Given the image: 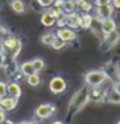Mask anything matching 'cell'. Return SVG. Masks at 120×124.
I'll list each match as a JSON object with an SVG mask.
<instances>
[{"label": "cell", "instance_id": "1", "mask_svg": "<svg viewBox=\"0 0 120 124\" xmlns=\"http://www.w3.org/2000/svg\"><path fill=\"white\" fill-rule=\"evenodd\" d=\"M88 101H90V92H88V86L86 85L73 95L70 102H69V110H73L74 113L79 111L81 109H83L88 104Z\"/></svg>", "mask_w": 120, "mask_h": 124}, {"label": "cell", "instance_id": "2", "mask_svg": "<svg viewBox=\"0 0 120 124\" xmlns=\"http://www.w3.org/2000/svg\"><path fill=\"white\" fill-rule=\"evenodd\" d=\"M1 50L5 54H9L10 58L14 60L22 50V41L18 37H15V36L9 35L1 40Z\"/></svg>", "mask_w": 120, "mask_h": 124}, {"label": "cell", "instance_id": "3", "mask_svg": "<svg viewBox=\"0 0 120 124\" xmlns=\"http://www.w3.org/2000/svg\"><path fill=\"white\" fill-rule=\"evenodd\" d=\"M106 79H107V77H106L102 69H92L84 74V83L88 87L102 86L106 82Z\"/></svg>", "mask_w": 120, "mask_h": 124}, {"label": "cell", "instance_id": "4", "mask_svg": "<svg viewBox=\"0 0 120 124\" xmlns=\"http://www.w3.org/2000/svg\"><path fill=\"white\" fill-rule=\"evenodd\" d=\"M49 88L50 91L54 93V95H60V93H64L68 88V83L67 81L64 79L63 77L60 76H55L50 79V83H49Z\"/></svg>", "mask_w": 120, "mask_h": 124}, {"label": "cell", "instance_id": "5", "mask_svg": "<svg viewBox=\"0 0 120 124\" xmlns=\"http://www.w3.org/2000/svg\"><path fill=\"white\" fill-rule=\"evenodd\" d=\"M55 111H56V108L52 104H41L37 108L35 109V116L40 119V120H45V119H49L50 116H52Z\"/></svg>", "mask_w": 120, "mask_h": 124}, {"label": "cell", "instance_id": "6", "mask_svg": "<svg viewBox=\"0 0 120 124\" xmlns=\"http://www.w3.org/2000/svg\"><path fill=\"white\" fill-rule=\"evenodd\" d=\"M102 70L106 74V77H107V79H110L112 83H114V82H116L118 79H120V68L118 65V63L107 62L102 67Z\"/></svg>", "mask_w": 120, "mask_h": 124}, {"label": "cell", "instance_id": "7", "mask_svg": "<svg viewBox=\"0 0 120 124\" xmlns=\"http://www.w3.org/2000/svg\"><path fill=\"white\" fill-rule=\"evenodd\" d=\"M55 33L59 39H61L63 41H65L67 44L69 42H74V41L78 39V35H77V31L70 28V27H61V28H58L55 31Z\"/></svg>", "mask_w": 120, "mask_h": 124}, {"label": "cell", "instance_id": "8", "mask_svg": "<svg viewBox=\"0 0 120 124\" xmlns=\"http://www.w3.org/2000/svg\"><path fill=\"white\" fill-rule=\"evenodd\" d=\"M120 41V32L116 31H112L107 35H104V40H102V46L101 49L102 50H109L114 47L115 45H118V42Z\"/></svg>", "mask_w": 120, "mask_h": 124}, {"label": "cell", "instance_id": "9", "mask_svg": "<svg viewBox=\"0 0 120 124\" xmlns=\"http://www.w3.org/2000/svg\"><path fill=\"white\" fill-rule=\"evenodd\" d=\"M95 16H97L101 19H105V18H111L115 13V8L109 4V5H100V7H95L93 9Z\"/></svg>", "mask_w": 120, "mask_h": 124}, {"label": "cell", "instance_id": "10", "mask_svg": "<svg viewBox=\"0 0 120 124\" xmlns=\"http://www.w3.org/2000/svg\"><path fill=\"white\" fill-rule=\"evenodd\" d=\"M67 26L73 30L81 28V14L78 12H73L67 14Z\"/></svg>", "mask_w": 120, "mask_h": 124}, {"label": "cell", "instance_id": "11", "mask_svg": "<svg viewBox=\"0 0 120 124\" xmlns=\"http://www.w3.org/2000/svg\"><path fill=\"white\" fill-rule=\"evenodd\" d=\"M18 101L19 99H15V97H12V96H4V97L0 99V105L7 110V111H10V110H14L18 105Z\"/></svg>", "mask_w": 120, "mask_h": 124}, {"label": "cell", "instance_id": "12", "mask_svg": "<svg viewBox=\"0 0 120 124\" xmlns=\"http://www.w3.org/2000/svg\"><path fill=\"white\" fill-rule=\"evenodd\" d=\"M101 28H102V33L104 35H107L112 31H116L118 28V24L115 19L111 18H105V19H101Z\"/></svg>", "mask_w": 120, "mask_h": 124}, {"label": "cell", "instance_id": "13", "mask_svg": "<svg viewBox=\"0 0 120 124\" xmlns=\"http://www.w3.org/2000/svg\"><path fill=\"white\" fill-rule=\"evenodd\" d=\"M9 7L17 14H24L27 10V7L23 0H9Z\"/></svg>", "mask_w": 120, "mask_h": 124}, {"label": "cell", "instance_id": "14", "mask_svg": "<svg viewBox=\"0 0 120 124\" xmlns=\"http://www.w3.org/2000/svg\"><path fill=\"white\" fill-rule=\"evenodd\" d=\"M8 95L15 99H19L22 96V88L17 81H12L8 83Z\"/></svg>", "mask_w": 120, "mask_h": 124}, {"label": "cell", "instance_id": "15", "mask_svg": "<svg viewBox=\"0 0 120 124\" xmlns=\"http://www.w3.org/2000/svg\"><path fill=\"white\" fill-rule=\"evenodd\" d=\"M77 1V10L82 13H92L95 9L93 3L90 0H75Z\"/></svg>", "mask_w": 120, "mask_h": 124}, {"label": "cell", "instance_id": "16", "mask_svg": "<svg viewBox=\"0 0 120 124\" xmlns=\"http://www.w3.org/2000/svg\"><path fill=\"white\" fill-rule=\"evenodd\" d=\"M41 23L45 27H52L56 23V18H55L49 10H46L41 14Z\"/></svg>", "mask_w": 120, "mask_h": 124}, {"label": "cell", "instance_id": "17", "mask_svg": "<svg viewBox=\"0 0 120 124\" xmlns=\"http://www.w3.org/2000/svg\"><path fill=\"white\" fill-rule=\"evenodd\" d=\"M101 86H98V87H90L88 88V92H90V100H92V101H96V102H98V101H101L102 100V97H104V92L101 91V88H100Z\"/></svg>", "mask_w": 120, "mask_h": 124}, {"label": "cell", "instance_id": "18", "mask_svg": "<svg viewBox=\"0 0 120 124\" xmlns=\"http://www.w3.org/2000/svg\"><path fill=\"white\" fill-rule=\"evenodd\" d=\"M92 22H93V16H92V13H82L81 14V28L90 30Z\"/></svg>", "mask_w": 120, "mask_h": 124}, {"label": "cell", "instance_id": "19", "mask_svg": "<svg viewBox=\"0 0 120 124\" xmlns=\"http://www.w3.org/2000/svg\"><path fill=\"white\" fill-rule=\"evenodd\" d=\"M19 72L22 73L24 77H28L31 74H33L35 72V68H33V64H32V62H23L21 65H19Z\"/></svg>", "mask_w": 120, "mask_h": 124}, {"label": "cell", "instance_id": "20", "mask_svg": "<svg viewBox=\"0 0 120 124\" xmlns=\"http://www.w3.org/2000/svg\"><path fill=\"white\" fill-rule=\"evenodd\" d=\"M56 37H58V36H56V33H55V31H50V32H45V33L41 36L40 41L44 45H46V46H51Z\"/></svg>", "mask_w": 120, "mask_h": 124}, {"label": "cell", "instance_id": "21", "mask_svg": "<svg viewBox=\"0 0 120 124\" xmlns=\"http://www.w3.org/2000/svg\"><path fill=\"white\" fill-rule=\"evenodd\" d=\"M61 9H63V12L65 13V14L77 12V1L75 0H64Z\"/></svg>", "mask_w": 120, "mask_h": 124}, {"label": "cell", "instance_id": "22", "mask_svg": "<svg viewBox=\"0 0 120 124\" xmlns=\"http://www.w3.org/2000/svg\"><path fill=\"white\" fill-rule=\"evenodd\" d=\"M32 64H33V68H35V72L36 73H41L45 68H46V63L42 58H33L32 59Z\"/></svg>", "mask_w": 120, "mask_h": 124}, {"label": "cell", "instance_id": "23", "mask_svg": "<svg viewBox=\"0 0 120 124\" xmlns=\"http://www.w3.org/2000/svg\"><path fill=\"white\" fill-rule=\"evenodd\" d=\"M106 96H107V101H109V102L116 104V105L120 104V92H118L116 90L111 88L107 93H106Z\"/></svg>", "mask_w": 120, "mask_h": 124}, {"label": "cell", "instance_id": "24", "mask_svg": "<svg viewBox=\"0 0 120 124\" xmlns=\"http://www.w3.org/2000/svg\"><path fill=\"white\" fill-rule=\"evenodd\" d=\"M91 30L95 35H104L102 28H101V18H98L97 16H93V22L91 24Z\"/></svg>", "mask_w": 120, "mask_h": 124}, {"label": "cell", "instance_id": "25", "mask_svg": "<svg viewBox=\"0 0 120 124\" xmlns=\"http://www.w3.org/2000/svg\"><path fill=\"white\" fill-rule=\"evenodd\" d=\"M26 78H27V83H28L31 87H37L41 83V78H40L38 73H33V74H31V76L26 77Z\"/></svg>", "mask_w": 120, "mask_h": 124}, {"label": "cell", "instance_id": "26", "mask_svg": "<svg viewBox=\"0 0 120 124\" xmlns=\"http://www.w3.org/2000/svg\"><path fill=\"white\" fill-rule=\"evenodd\" d=\"M65 46H67V42H65V41H63L61 39H59V37L55 39V41H54L52 45H51V47L54 50H61V49H64Z\"/></svg>", "mask_w": 120, "mask_h": 124}, {"label": "cell", "instance_id": "27", "mask_svg": "<svg viewBox=\"0 0 120 124\" xmlns=\"http://www.w3.org/2000/svg\"><path fill=\"white\" fill-rule=\"evenodd\" d=\"M49 12L51 13V14H52L55 18H56V19H58V18H60L61 16L65 14V13L63 12V9H61V8H58V7H54V5H52L51 8H49Z\"/></svg>", "mask_w": 120, "mask_h": 124}, {"label": "cell", "instance_id": "28", "mask_svg": "<svg viewBox=\"0 0 120 124\" xmlns=\"http://www.w3.org/2000/svg\"><path fill=\"white\" fill-rule=\"evenodd\" d=\"M36 1H37V4H38L41 8L47 9V8H51L54 5L55 0H36Z\"/></svg>", "mask_w": 120, "mask_h": 124}, {"label": "cell", "instance_id": "29", "mask_svg": "<svg viewBox=\"0 0 120 124\" xmlns=\"http://www.w3.org/2000/svg\"><path fill=\"white\" fill-rule=\"evenodd\" d=\"M8 95V83L0 81V99Z\"/></svg>", "mask_w": 120, "mask_h": 124}, {"label": "cell", "instance_id": "30", "mask_svg": "<svg viewBox=\"0 0 120 124\" xmlns=\"http://www.w3.org/2000/svg\"><path fill=\"white\" fill-rule=\"evenodd\" d=\"M58 26V28H61V27H65L67 26V14L61 16L60 18H58L56 19V23H55Z\"/></svg>", "mask_w": 120, "mask_h": 124}, {"label": "cell", "instance_id": "31", "mask_svg": "<svg viewBox=\"0 0 120 124\" xmlns=\"http://www.w3.org/2000/svg\"><path fill=\"white\" fill-rule=\"evenodd\" d=\"M5 119H7V110L0 105V124L5 120Z\"/></svg>", "mask_w": 120, "mask_h": 124}, {"label": "cell", "instance_id": "32", "mask_svg": "<svg viewBox=\"0 0 120 124\" xmlns=\"http://www.w3.org/2000/svg\"><path fill=\"white\" fill-rule=\"evenodd\" d=\"M7 36H9V31L7 27H4V26H0V37H1V40L4 37H7Z\"/></svg>", "mask_w": 120, "mask_h": 124}, {"label": "cell", "instance_id": "33", "mask_svg": "<svg viewBox=\"0 0 120 124\" xmlns=\"http://www.w3.org/2000/svg\"><path fill=\"white\" fill-rule=\"evenodd\" d=\"M109 4H111V0H95V7L109 5Z\"/></svg>", "mask_w": 120, "mask_h": 124}, {"label": "cell", "instance_id": "34", "mask_svg": "<svg viewBox=\"0 0 120 124\" xmlns=\"http://www.w3.org/2000/svg\"><path fill=\"white\" fill-rule=\"evenodd\" d=\"M5 60H7V54L0 49V67H3L5 64Z\"/></svg>", "mask_w": 120, "mask_h": 124}, {"label": "cell", "instance_id": "35", "mask_svg": "<svg viewBox=\"0 0 120 124\" xmlns=\"http://www.w3.org/2000/svg\"><path fill=\"white\" fill-rule=\"evenodd\" d=\"M111 5L115 9H120V0H111Z\"/></svg>", "mask_w": 120, "mask_h": 124}, {"label": "cell", "instance_id": "36", "mask_svg": "<svg viewBox=\"0 0 120 124\" xmlns=\"http://www.w3.org/2000/svg\"><path fill=\"white\" fill-rule=\"evenodd\" d=\"M114 90H116L118 92H120V79H118L116 82H114V86H112Z\"/></svg>", "mask_w": 120, "mask_h": 124}, {"label": "cell", "instance_id": "37", "mask_svg": "<svg viewBox=\"0 0 120 124\" xmlns=\"http://www.w3.org/2000/svg\"><path fill=\"white\" fill-rule=\"evenodd\" d=\"M1 124H15V123L13 122V120H10V119H5V120H4Z\"/></svg>", "mask_w": 120, "mask_h": 124}, {"label": "cell", "instance_id": "38", "mask_svg": "<svg viewBox=\"0 0 120 124\" xmlns=\"http://www.w3.org/2000/svg\"><path fill=\"white\" fill-rule=\"evenodd\" d=\"M15 124H32V122H28V120H23V122H19V123H15Z\"/></svg>", "mask_w": 120, "mask_h": 124}, {"label": "cell", "instance_id": "39", "mask_svg": "<svg viewBox=\"0 0 120 124\" xmlns=\"http://www.w3.org/2000/svg\"><path fill=\"white\" fill-rule=\"evenodd\" d=\"M52 124H65V123H64V122H61V120H55Z\"/></svg>", "mask_w": 120, "mask_h": 124}, {"label": "cell", "instance_id": "40", "mask_svg": "<svg viewBox=\"0 0 120 124\" xmlns=\"http://www.w3.org/2000/svg\"><path fill=\"white\" fill-rule=\"evenodd\" d=\"M32 124H38L37 122H32Z\"/></svg>", "mask_w": 120, "mask_h": 124}, {"label": "cell", "instance_id": "41", "mask_svg": "<svg viewBox=\"0 0 120 124\" xmlns=\"http://www.w3.org/2000/svg\"><path fill=\"white\" fill-rule=\"evenodd\" d=\"M118 124H120V120H119V122H118Z\"/></svg>", "mask_w": 120, "mask_h": 124}]
</instances>
